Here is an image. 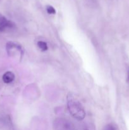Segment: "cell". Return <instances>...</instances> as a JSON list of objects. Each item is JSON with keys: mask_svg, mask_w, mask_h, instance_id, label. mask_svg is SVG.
Wrapping results in <instances>:
<instances>
[{"mask_svg": "<svg viewBox=\"0 0 129 130\" xmlns=\"http://www.w3.org/2000/svg\"><path fill=\"white\" fill-rule=\"evenodd\" d=\"M67 105L71 115L77 120H82L85 117V112L80 102L73 93L67 96Z\"/></svg>", "mask_w": 129, "mask_h": 130, "instance_id": "obj_1", "label": "cell"}, {"mask_svg": "<svg viewBox=\"0 0 129 130\" xmlns=\"http://www.w3.org/2000/svg\"><path fill=\"white\" fill-rule=\"evenodd\" d=\"M54 130H74L73 126L69 121L63 118H58L54 122Z\"/></svg>", "mask_w": 129, "mask_h": 130, "instance_id": "obj_2", "label": "cell"}, {"mask_svg": "<svg viewBox=\"0 0 129 130\" xmlns=\"http://www.w3.org/2000/svg\"><path fill=\"white\" fill-rule=\"evenodd\" d=\"M13 26L14 24L11 21L0 14V32L5 31L6 29H11Z\"/></svg>", "mask_w": 129, "mask_h": 130, "instance_id": "obj_3", "label": "cell"}, {"mask_svg": "<svg viewBox=\"0 0 129 130\" xmlns=\"http://www.w3.org/2000/svg\"><path fill=\"white\" fill-rule=\"evenodd\" d=\"M3 81L4 83L6 84L10 83L12 82L15 79V74L13 73L11 71H8V72H5L3 76Z\"/></svg>", "mask_w": 129, "mask_h": 130, "instance_id": "obj_4", "label": "cell"}, {"mask_svg": "<svg viewBox=\"0 0 129 130\" xmlns=\"http://www.w3.org/2000/svg\"><path fill=\"white\" fill-rule=\"evenodd\" d=\"M37 45L39 46V48L42 51H46L48 49V45H47V43L46 42L44 41H39L37 43Z\"/></svg>", "mask_w": 129, "mask_h": 130, "instance_id": "obj_5", "label": "cell"}, {"mask_svg": "<svg viewBox=\"0 0 129 130\" xmlns=\"http://www.w3.org/2000/svg\"><path fill=\"white\" fill-rule=\"evenodd\" d=\"M47 12L49 14H55L56 13V10L53 6H48L46 7Z\"/></svg>", "mask_w": 129, "mask_h": 130, "instance_id": "obj_6", "label": "cell"}, {"mask_svg": "<svg viewBox=\"0 0 129 130\" xmlns=\"http://www.w3.org/2000/svg\"><path fill=\"white\" fill-rule=\"evenodd\" d=\"M104 130H116V129L112 124H108L105 126Z\"/></svg>", "mask_w": 129, "mask_h": 130, "instance_id": "obj_7", "label": "cell"}, {"mask_svg": "<svg viewBox=\"0 0 129 130\" xmlns=\"http://www.w3.org/2000/svg\"><path fill=\"white\" fill-rule=\"evenodd\" d=\"M128 77H129V71H128Z\"/></svg>", "mask_w": 129, "mask_h": 130, "instance_id": "obj_8", "label": "cell"}]
</instances>
